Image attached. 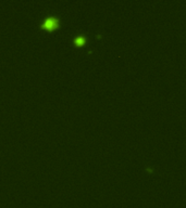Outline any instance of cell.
I'll use <instances>...</instances> for the list:
<instances>
[{
  "mask_svg": "<svg viewBox=\"0 0 186 208\" xmlns=\"http://www.w3.org/2000/svg\"><path fill=\"white\" fill-rule=\"evenodd\" d=\"M44 26H45L46 28H52L54 26H57V21L54 20V19H47Z\"/></svg>",
  "mask_w": 186,
  "mask_h": 208,
  "instance_id": "cell-1",
  "label": "cell"
}]
</instances>
